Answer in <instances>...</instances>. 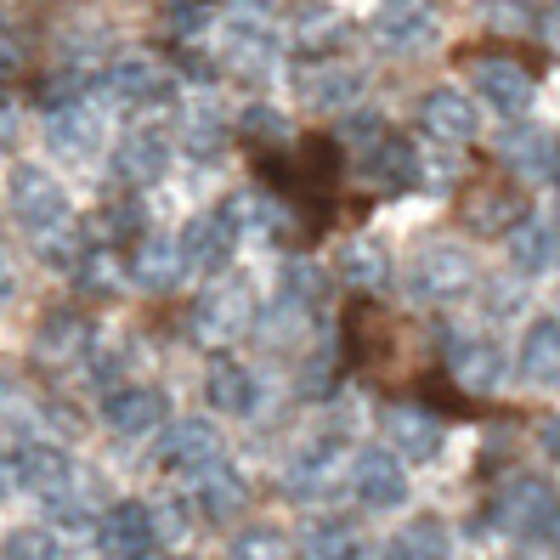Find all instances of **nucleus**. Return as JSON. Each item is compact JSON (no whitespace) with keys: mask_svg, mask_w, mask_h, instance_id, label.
<instances>
[{"mask_svg":"<svg viewBox=\"0 0 560 560\" xmlns=\"http://www.w3.org/2000/svg\"><path fill=\"white\" fill-rule=\"evenodd\" d=\"M7 192H12V215H18L35 238H46V233H57V226L74 221L69 192H62V182H57L51 171H40V164H18Z\"/></svg>","mask_w":560,"mask_h":560,"instance_id":"3","label":"nucleus"},{"mask_svg":"<svg viewBox=\"0 0 560 560\" xmlns=\"http://www.w3.org/2000/svg\"><path fill=\"white\" fill-rule=\"evenodd\" d=\"M96 544H103V555L108 560H153V515H148V504H137V499H119V504H108L103 515H96Z\"/></svg>","mask_w":560,"mask_h":560,"instance_id":"12","label":"nucleus"},{"mask_svg":"<svg viewBox=\"0 0 560 560\" xmlns=\"http://www.w3.org/2000/svg\"><path fill=\"white\" fill-rule=\"evenodd\" d=\"M380 137H385V119H380V114H351V119L340 125V142H351L357 153H362V148H374Z\"/></svg>","mask_w":560,"mask_h":560,"instance_id":"41","label":"nucleus"},{"mask_svg":"<svg viewBox=\"0 0 560 560\" xmlns=\"http://www.w3.org/2000/svg\"><path fill=\"white\" fill-rule=\"evenodd\" d=\"M369 28L385 51H424L436 40L442 18H436V0H380Z\"/></svg>","mask_w":560,"mask_h":560,"instance_id":"8","label":"nucleus"},{"mask_svg":"<svg viewBox=\"0 0 560 560\" xmlns=\"http://www.w3.org/2000/svg\"><path fill=\"white\" fill-rule=\"evenodd\" d=\"M470 80H476V91H481V103L487 108H499L504 119H521L526 108H533V74L521 69V62H510V57H481L476 69H470Z\"/></svg>","mask_w":560,"mask_h":560,"instance_id":"16","label":"nucleus"},{"mask_svg":"<svg viewBox=\"0 0 560 560\" xmlns=\"http://www.w3.org/2000/svg\"><path fill=\"white\" fill-rule=\"evenodd\" d=\"M442 436H447L442 419L413 408V402L385 413V453L397 458V465H431V458L442 453Z\"/></svg>","mask_w":560,"mask_h":560,"instance_id":"14","label":"nucleus"},{"mask_svg":"<svg viewBox=\"0 0 560 560\" xmlns=\"http://www.w3.org/2000/svg\"><path fill=\"white\" fill-rule=\"evenodd\" d=\"M549 176L560 182V142H555V159H549Z\"/></svg>","mask_w":560,"mask_h":560,"instance_id":"49","label":"nucleus"},{"mask_svg":"<svg viewBox=\"0 0 560 560\" xmlns=\"http://www.w3.org/2000/svg\"><path fill=\"white\" fill-rule=\"evenodd\" d=\"M35 351L51 357V362H74L91 351V317L74 312V306H57L46 312V323L35 328Z\"/></svg>","mask_w":560,"mask_h":560,"instance_id":"24","label":"nucleus"},{"mask_svg":"<svg viewBox=\"0 0 560 560\" xmlns=\"http://www.w3.org/2000/svg\"><path fill=\"white\" fill-rule=\"evenodd\" d=\"M301 555H306V560H362V555H369V538L357 533V521H346V515H323V521L306 526Z\"/></svg>","mask_w":560,"mask_h":560,"instance_id":"26","label":"nucleus"},{"mask_svg":"<svg viewBox=\"0 0 560 560\" xmlns=\"http://www.w3.org/2000/svg\"><path fill=\"white\" fill-rule=\"evenodd\" d=\"M335 272H340L351 289H380V283H385V272H390V255H385L380 244H369V238H357V244H346V249H340Z\"/></svg>","mask_w":560,"mask_h":560,"instance_id":"34","label":"nucleus"},{"mask_svg":"<svg viewBox=\"0 0 560 560\" xmlns=\"http://www.w3.org/2000/svg\"><path fill=\"white\" fill-rule=\"evenodd\" d=\"M12 137H18V103H12L7 91H0V148H7Z\"/></svg>","mask_w":560,"mask_h":560,"instance_id":"43","label":"nucleus"},{"mask_svg":"<svg viewBox=\"0 0 560 560\" xmlns=\"http://www.w3.org/2000/svg\"><path fill=\"white\" fill-rule=\"evenodd\" d=\"M153 515V544H182L187 538V521H182V510H148Z\"/></svg>","mask_w":560,"mask_h":560,"instance_id":"42","label":"nucleus"},{"mask_svg":"<svg viewBox=\"0 0 560 560\" xmlns=\"http://www.w3.org/2000/svg\"><path fill=\"white\" fill-rule=\"evenodd\" d=\"M538 442H544V453H549V458H560V413L538 424Z\"/></svg>","mask_w":560,"mask_h":560,"instance_id":"45","label":"nucleus"},{"mask_svg":"<svg viewBox=\"0 0 560 560\" xmlns=\"http://www.w3.org/2000/svg\"><path fill=\"white\" fill-rule=\"evenodd\" d=\"M96 96H103L108 108H125V114H137V119H153L176 103V80L171 69H164L159 57L148 51H130V57H114L103 80H96Z\"/></svg>","mask_w":560,"mask_h":560,"instance_id":"1","label":"nucleus"},{"mask_svg":"<svg viewBox=\"0 0 560 560\" xmlns=\"http://www.w3.org/2000/svg\"><path fill=\"white\" fill-rule=\"evenodd\" d=\"M205 402L215 413H255L260 385H255V374L244 369L238 357H215L210 369H205Z\"/></svg>","mask_w":560,"mask_h":560,"instance_id":"22","label":"nucleus"},{"mask_svg":"<svg viewBox=\"0 0 560 560\" xmlns=\"http://www.w3.org/2000/svg\"><path fill=\"white\" fill-rule=\"evenodd\" d=\"M233 130H238V137H244L249 148H260V153H272V148H283V142H289V119H283L278 108H267V103L244 108Z\"/></svg>","mask_w":560,"mask_h":560,"instance_id":"36","label":"nucleus"},{"mask_svg":"<svg viewBox=\"0 0 560 560\" xmlns=\"http://www.w3.org/2000/svg\"><path fill=\"white\" fill-rule=\"evenodd\" d=\"M171 159H176L171 130H159L153 119H137L114 148V176L130 182V187H148V182H159L164 171H171Z\"/></svg>","mask_w":560,"mask_h":560,"instance_id":"10","label":"nucleus"},{"mask_svg":"<svg viewBox=\"0 0 560 560\" xmlns=\"http://www.w3.org/2000/svg\"><path fill=\"white\" fill-rule=\"evenodd\" d=\"M46 515H51V526H62V533H85V526H96V515H103V510H91L80 492L62 487V492H51V499H46Z\"/></svg>","mask_w":560,"mask_h":560,"instance_id":"39","label":"nucleus"},{"mask_svg":"<svg viewBox=\"0 0 560 560\" xmlns=\"http://www.w3.org/2000/svg\"><path fill=\"white\" fill-rule=\"evenodd\" d=\"M187 510H199L205 521H233L244 510V476L233 470V458H215L199 476H187Z\"/></svg>","mask_w":560,"mask_h":560,"instance_id":"20","label":"nucleus"},{"mask_svg":"<svg viewBox=\"0 0 560 560\" xmlns=\"http://www.w3.org/2000/svg\"><path fill=\"white\" fill-rule=\"evenodd\" d=\"M182 278H187V260H182L176 238H137V255H130V283L164 294V289H176Z\"/></svg>","mask_w":560,"mask_h":560,"instance_id":"25","label":"nucleus"},{"mask_svg":"<svg viewBox=\"0 0 560 560\" xmlns=\"http://www.w3.org/2000/svg\"><path fill=\"white\" fill-rule=\"evenodd\" d=\"M226 142H233V130H226V119L215 114V108H199V114H187V153L192 159H221L226 153Z\"/></svg>","mask_w":560,"mask_h":560,"instance_id":"37","label":"nucleus"},{"mask_svg":"<svg viewBox=\"0 0 560 560\" xmlns=\"http://www.w3.org/2000/svg\"><path fill=\"white\" fill-rule=\"evenodd\" d=\"M0 560H62V549L46 526H18V533H7V544H0Z\"/></svg>","mask_w":560,"mask_h":560,"instance_id":"38","label":"nucleus"},{"mask_svg":"<svg viewBox=\"0 0 560 560\" xmlns=\"http://www.w3.org/2000/svg\"><path fill=\"white\" fill-rule=\"evenodd\" d=\"M233 560H289V544L278 533H244L233 544Z\"/></svg>","mask_w":560,"mask_h":560,"instance_id":"40","label":"nucleus"},{"mask_svg":"<svg viewBox=\"0 0 560 560\" xmlns=\"http://www.w3.org/2000/svg\"><path fill=\"white\" fill-rule=\"evenodd\" d=\"M221 62L233 74H249V80L278 69V35H272L267 12H238L233 23L221 28Z\"/></svg>","mask_w":560,"mask_h":560,"instance_id":"7","label":"nucleus"},{"mask_svg":"<svg viewBox=\"0 0 560 560\" xmlns=\"http://www.w3.org/2000/svg\"><path fill=\"white\" fill-rule=\"evenodd\" d=\"M419 125H424V137H431V142L458 148V142H470L476 130H481V114H476V103H470L465 91L442 85V91H431L419 103Z\"/></svg>","mask_w":560,"mask_h":560,"instance_id":"18","label":"nucleus"},{"mask_svg":"<svg viewBox=\"0 0 560 560\" xmlns=\"http://www.w3.org/2000/svg\"><path fill=\"white\" fill-rule=\"evenodd\" d=\"M357 171H362V182L380 187V192H408V187H419V153H413V142H402V137H390V130H385L374 148L357 153Z\"/></svg>","mask_w":560,"mask_h":560,"instance_id":"19","label":"nucleus"},{"mask_svg":"<svg viewBox=\"0 0 560 560\" xmlns=\"http://www.w3.org/2000/svg\"><path fill=\"white\" fill-rule=\"evenodd\" d=\"M323 289H328V278L312 267V260H289V267H283V289H278V312L283 317H312L317 301H323Z\"/></svg>","mask_w":560,"mask_h":560,"instance_id":"32","label":"nucleus"},{"mask_svg":"<svg viewBox=\"0 0 560 560\" xmlns=\"http://www.w3.org/2000/svg\"><path fill=\"white\" fill-rule=\"evenodd\" d=\"M380 560H447V533L442 521H413L380 549Z\"/></svg>","mask_w":560,"mask_h":560,"instance_id":"33","label":"nucleus"},{"mask_svg":"<svg viewBox=\"0 0 560 560\" xmlns=\"http://www.w3.org/2000/svg\"><path fill=\"white\" fill-rule=\"evenodd\" d=\"M103 238V244H137L148 238V226H142V205L137 199H114L96 210V226H91V244Z\"/></svg>","mask_w":560,"mask_h":560,"instance_id":"35","label":"nucleus"},{"mask_svg":"<svg viewBox=\"0 0 560 560\" xmlns=\"http://www.w3.org/2000/svg\"><path fill=\"white\" fill-rule=\"evenodd\" d=\"M244 323H249V294L233 289V283L210 289L205 301L192 306V328H199V335H215V340H221V335H238Z\"/></svg>","mask_w":560,"mask_h":560,"instance_id":"28","label":"nucleus"},{"mask_svg":"<svg viewBox=\"0 0 560 560\" xmlns=\"http://www.w3.org/2000/svg\"><path fill=\"white\" fill-rule=\"evenodd\" d=\"M340 40H346V18L328 12V7H312L301 23L289 28V46H294V57H301V62H328Z\"/></svg>","mask_w":560,"mask_h":560,"instance_id":"27","label":"nucleus"},{"mask_svg":"<svg viewBox=\"0 0 560 560\" xmlns=\"http://www.w3.org/2000/svg\"><path fill=\"white\" fill-rule=\"evenodd\" d=\"M351 492H357V504L362 510H397L408 499V470L390 458L385 447H362L351 458Z\"/></svg>","mask_w":560,"mask_h":560,"instance_id":"15","label":"nucleus"},{"mask_svg":"<svg viewBox=\"0 0 560 560\" xmlns=\"http://www.w3.org/2000/svg\"><path fill=\"white\" fill-rule=\"evenodd\" d=\"M521 374L526 380H560V317H538L521 340Z\"/></svg>","mask_w":560,"mask_h":560,"instance_id":"30","label":"nucleus"},{"mask_svg":"<svg viewBox=\"0 0 560 560\" xmlns=\"http://www.w3.org/2000/svg\"><path fill=\"white\" fill-rule=\"evenodd\" d=\"M103 419L119 436H153L171 424V408H164L153 385H114V390H103Z\"/></svg>","mask_w":560,"mask_h":560,"instance_id":"17","label":"nucleus"},{"mask_svg":"<svg viewBox=\"0 0 560 560\" xmlns=\"http://www.w3.org/2000/svg\"><path fill=\"white\" fill-rule=\"evenodd\" d=\"M499 153L504 164H515V176H549V159H555V142L544 137L538 125H510L504 137H499Z\"/></svg>","mask_w":560,"mask_h":560,"instance_id":"29","label":"nucleus"},{"mask_svg":"<svg viewBox=\"0 0 560 560\" xmlns=\"http://www.w3.org/2000/svg\"><path fill=\"white\" fill-rule=\"evenodd\" d=\"M238 221H233V210L226 205H215V210H199L187 226H182V238H176V249H182V260H187V272H221L226 260L238 255Z\"/></svg>","mask_w":560,"mask_h":560,"instance_id":"6","label":"nucleus"},{"mask_svg":"<svg viewBox=\"0 0 560 560\" xmlns=\"http://www.w3.org/2000/svg\"><path fill=\"white\" fill-rule=\"evenodd\" d=\"M544 40L560 51V7H549V18H544Z\"/></svg>","mask_w":560,"mask_h":560,"instance_id":"46","label":"nucleus"},{"mask_svg":"<svg viewBox=\"0 0 560 560\" xmlns=\"http://www.w3.org/2000/svg\"><path fill=\"white\" fill-rule=\"evenodd\" d=\"M470 283H476V260L458 244H424L413 255V267H408V289L419 294V301H431V306L470 294Z\"/></svg>","mask_w":560,"mask_h":560,"instance_id":"4","label":"nucleus"},{"mask_svg":"<svg viewBox=\"0 0 560 560\" xmlns=\"http://www.w3.org/2000/svg\"><path fill=\"white\" fill-rule=\"evenodd\" d=\"M12 294H18V267H12V255L0 249V306H7Z\"/></svg>","mask_w":560,"mask_h":560,"instance_id":"44","label":"nucleus"},{"mask_svg":"<svg viewBox=\"0 0 560 560\" xmlns=\"http://www.w3.org/2000/svg\"><path fill=\"white\" fill-rule=\"evenodd\" d=\"M492 526L510 538H544L560 526V499H555V487L538 481V476H515L504 481L499 492H492Z\"/></svg>","mask_w":560,"mask_h":560,"instance_id":"2","label":"nucleus"},{"mask_svg":"<svg viewBox=\"0 0 560 560\" xmlns=\"http://www.w3.org/2000/svg\"><path fill=\"white\" fill-rule=\"evenodd\" d=\"M447 369H453V380L465 385V390H499L504 385V374H510V357L492 346V340H453V351H447Z\"/></svg>","mask_w":560,"mask_h":560,"instance_id":"21","label":"nucleus"},{"mask_svg":"<svg viewBox=\"0 0 560 560\" xmlns=\"http://www.w3.org/2000/svg\"><path fill=\"white\" fill-rule=\"evenodd\" d=\"M0 492H12V458H7V447H0Z\"/></svg>","mask_w":560,"mask_h":560,"instance_id":"47","label":"nucleus"},{"mask_svg":"<svg viewBox=\"0 0 560 560\" xmlns=\"http://www.w3.org/2000/svg\"><path fill=\"white\" fill-rule=\"evenodd\" d=\"M7 62H12V46H7V35H0V69H7Z\"/></svg>","mask_w":560,"mask_h":560,"instance_id":"48","label":"nucleus"},{"mask_svg":"<svg viewBox=\"0 0 560 560\" xmlns=\"http://www.w3.org/2000/svg\"><path fill=\"white\" fill-rule=\"evenodd\" d=\"M215 458H226V447H221V431L210 419H171L159 431V465L176 470L182 481L199 476L205 465H215Z\"/></svg>","mask_w":560,"mask_h":560,"instance_id":"9","label":"nucleus"},{"mask_svg":"<svg viewBox=\"0 0 560 560\" xmlns=\"http://www.w3.org/2000/svg\"><path fill=\"white\" fill-rule=\"evenodd\" d=\"M555 255H560V233H555L549 215H521L510 226V267L515 272L538 278L544 267H555Z\"/></svg>","mask_w":560,"mask_h":560,"instance_id":"23","label":"nucleus"},{"mask_svg":"<svg viewBox=\"0 0 560 560\" xmlns=\"http://www.w3.org/2000/svg\"><path fill=\"white\" fill-rule=\"evenodd\" d=\"M46 142H51V153L74 159V164H85V159L103 153V142H108V119H103V103H96V91L80 96V103L46 108Z\"/></svg>","mask_w":560,"mask_h":560,"instance_id":"5","label":"nucleus"},{"mask_svg":"<svg viewBox=\"0 0 560 560\" xmlns=\"http://www.w3.org/2000/svg\"><path fill=\"white\" fill-rule=\"evenodd\" d=\"M7 458H12V492H40V499H51V492H62L69 476H74L69 453H62L57 442H40V436L12 442Z\"/></svg>","mask_w":560,"mask_h":560,"instance_id":"13","label":"nucleus"},{"mask_svg":"<svg viewBox=\"0 0 560 560\" xmlns=\"http://www.w3.org/2000/svg\"><path fill=\"white\" fill-rule=\"evenodd\" d=\"M465 221L476 226V233H510V226L521 221V199L510 187H476L465 199Z\"/></svg>","mask_w":560,"mask_h":560,"instance_id":"31","label":"nucleus"},{"mask_svg":"<svg viewBox=\"0 0 560 560\" xmlns=\"http://www.w3.org/2000/svg\"><path fill=\"white\" fill-rule=\"evenodd\" d=\"M362 69H351V62H301L294 69V96L312 108V114H346L357 96H362Z\"/></svg>","mask_w":560,"mask_h":560,"instance_id":"11","label":"nucleus"}]
</instances>
